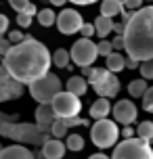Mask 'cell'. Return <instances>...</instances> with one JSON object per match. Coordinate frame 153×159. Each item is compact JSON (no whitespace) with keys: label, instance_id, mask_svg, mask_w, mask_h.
Listing matches in <instances>:
<instances>
[{"label":"cell","instance_id":"1","mask_svg":"<svg viewBox=\"0 0 153 159\" xmlns=\"http://www.w3.org/2000/svg\"><path fill=\"white\" fill-rule=\"evenodd\" d=\"M2 65L19 82L30 86L32 82L49 73L50 65H53V55L40 40L27 36L23 42L13 44V48L2 57Z\"/></svg>","mask_w":153,"mask_h":159},{"label":"cell","instance_id":"2","mask_svg":"<svg viewBox=\"0 0 153 159\" xmlns=\"http://www.w3.org/2000/svg\"><path fill=\"white\" fill-rule=\"evenodd\" d=\"M126 52L141 63L153 59V7L134 11L124 27Z\"/></svg>","mask_w":153,"mask_h":159},{"label":"cell","instance_id":"3","mask_svg":"<svg viewBox=\"0 0 153 159\" xmlns=\"http://www.w3.org/2000/svg\"><path fill=\"white\" fill-rule=\"evenodd\" d=\"M0 136L8 138V140H15L19 144H32V147H42V144L49 140V136H53L50 132L42 130L36 121H4L0 126Z\"/></svg>","mask_w":153,"mask_h":159},{"label":"cell","instance_id":"4","mask_svg":"<svg viewBox=\"0 0 153 159\" xmlns=\"http://www.w3.org/2000/svg\"><path fill=\"white\" fill-rule=\"evenodd\" d=\"M122 130L118 128L115 119H95V124L90 126V140L99 149H111L118 144Z\"/></svg>","mask_w":153,"mask_h":159},{"label":"cell","instance_id":"5","mask_svg":"<svg viewBox=\"0 0 153 159\" xmlns=\"http://www.w3.org/2000/svg\"><path fill=\"white\" fill-rule=\"evenodd\" d=\"M88 84L97 92V96L113 98V96L120 92V80H118V75L111 69H107V67H92V71L88 75Z\"/></svg>","mask_w":153,"mask_h":159},{"label":"cell","instance_id":"6","mask_svg":"<svg viewBox=\"0 0 153 159\" xmlns=\"http://www.w3.org/2000/svg\"><path fill=\"white\" fill-rule=\"evenodd\" d=\"M111 159H153V144L143 138H124L115 144Z\"/></svg>","mask_w":153,"mask_h":159},{"label":"cell","instance_id":"7","mask_svg":"<svg viewBox=\"0 0 153 159\" xmlns=\"http://www.w3.org/2000/svg\"><path fill=\"white\" fill-rule=\"evenodd\" d=\"M63 90V84H61V78L57 75V73H46V75H42L40 80H36L30 84V94L36 103H53V98H55L59 92Z\"/></svg>","mask_w":153,"mask_h":159},{"label":"cell","instance_id":"8","mask_svg":"<svg viewBox=\"0 0 153 159\" xmlns=\"http://www.w3.org/2000/svg\"><path fill=\"white\" fill-rule=\"evenodd\" d=\"M50 105H53V109H55L57 117H61V119L76 117V115H80V111H82L80 96L69 92V90H61V92L53 98Z\"/></svg>","mask_w":153,"mask_h":159},{"label":"cell","instance_id":"9","mask_svg":"<svg viewBox=\"0 0 153 159\" xmlns=\"http://www.w3.org/2000/svg\"><path fill=\"white\" fill-rule=\"evenodd\" d=\"M72 61L78 67H92V63L97 61L99 55V44H95L90 38H80L78 42H73L72 46Z\"/></svg>","mask_w":153,"mask_h":159},{"label":"cell","instance_id":"10","mask_svg":"<svg viewBox=\"0 0 153 159\" xmlns=\"http://www.w3.org/2000/svg\"><path fill=\"white\" fill-rule=\"evenodd\" d=\"M23 92H25V84L19 82L4 65L0 63V103H8V101L21 98Z\"/></svg>","mask_w":153,"mask_h":159},{"label":"cell","instance_id":"11","mask_svg":"<svg viewBox=\"0 0 153 159\" xmlns=\"http://www.w3.org/2000/svg\"><path fill=\"white\" fill-rule=\"evenodd\" d=\"M84 25V19L82 15L76 11V8H63L59 15H57V27L63 36H72V34H78Z\"/></svg>","mask_w":153,"mask_h":159},{"label":"cell","instance_id":"12","mask_svg":"<svg viewBox=\"0 0 153 159\" xmlns=\"http://www.w3.org/2000/svg\"><path fill=\"white\" fill-rule=\"evenodd\" d=\"M111 113H113V119H115L118 124H122V126H132V124L137 121V117H138L137 105L132 103V101H128V98L118 101V103L113 105Z\"/></svg>","mask_w":153,"mask_h":159},{"label":"cell","instance_id":"13","mask_svg":"<svg viewBox=\"0 0 153 159\" xmlns=\"http://www.w3.org/2000/svg\"><path fill=\"white\" fill-rule=\"evenodd\" d=\"M34 117H36V124H38L42 130H46V132H50L53 124L59 119L50 103H40V105H38V109H36V113H34Z\"/></svg>","mask_w":153,"mask_h":159},{"label":"cell","instance_id":"14","mask_svg":"<svg viewBox=\"0 0 153 159\" xmlns=\"http://www.w3.org/2000/svg\"><path fill=\"white\" fill-rule=\"evenodd\" d=\"M65 151H69V149H67V144L61 143V138H49L42 144L40 155L42 159H63Z\"/></svg>","mask_w":153,"mask_h":159},{"label":"cell","instance_id":"15","mask_svg":"<svg viewBox=\"0 0 153 159\" xmlns=\"http://www.w3.org/2000/svg\"><path fill=\"white\" fill-rule=\"evenodd\" d=\"M0 159H36L30 149H25V144H11V147H2Z\"/></svg>","mask_w":153,"mask_h":159},{"label":"cell","instance_id":"16","mask_svg":"<svg viewBox=\"0 0 153 159\" xmlns=\"http://www.w3.org/2000/svg\"><path fill=\"white\" fill-rule=\"evenodd\" d=\"M111 111H113V107L107 96H99L97 101L90 105V117L92 119H105Z\"/></svg>","mask_w":153,"mask_h":159},{"label":"cell","instance_id":"17","mask_svg":"<svg viewBox=\"0 0 153 159\" xmlns=\"http://www.w3.org/2000/svg\"><path fill=\"white\" fill-rule=\"evenodd\" d=\"M65 86H67L69 92H73V94H78V96H84L90 84H88V78H84V75H72Z\"/></svg>","mask_w":153,"mask_h":159},{"label":"cell","instance_id":"18","mask_svg":"<svg viewBox=\"0 0 153 159\" xmlns=\"http://www.w3.org/2000/svg\"><path fill=\"white\" fill-rule=\"evenodd\" d=\"M124 0H101V15L105 17H118L124 13Z\"/></svg>","mask_w":153,"mask_h":159},{"label":"cell","instance_id":"19","mask_svg":"<svg viewBox=\"0 0 153 159\" xmlns=\"http://www.w3.org/2000/svg\"><path fill=\"white\" fill-rule=\"evenodd\" d=\"M72 61V52L69 50H65V48H57L55 52H53V65L55 67H59V69H72L73 65Z\"/></svg>","mask_w":153,"mask_h":159},{"label":"cell","instance_id":"20","mask_svg":"<svg viewBox=\"0 0 153 159\" xmlns=\"http://www.w3.org/2000/svg\"><path fill=\"white\" fill-rule=\"evenodd\" d=\"M95 27H97V36H99V38H107V36H109V34L113 32L115 23H113V19H111V17L99 15L97 19H95Z\"/></svg>","mask_w":153,"mask_h":159},{"label":"cell","instance_id":"21","mask_svg":"<svg viewBox=\"0 0 153 159\" xmlns=\"http://www.w3.org/2000/svg\"><path fill=\"white\" fill-rule=\"evenodd\" d=\"M105 67H107V69H111L113 73H120V71H124V69H126V59H124V57L115 50V52H111V55L107 57Z\"/></svg>","mask_w":153,"mask_h":159},{"label":"cell","instance_id":"22","mask_svg":"<svg viewBox=\"0 0 153 159\" xmlns=\"http://www.w3.org/2000/svg\"><path fill=\"white\" fill-rule=\"evenodd\" d=\"M147 90H149V84H147L145 78L132 80V82L128 84V92H130V96H132V98H143Z\"/></svg>","mask_w":153,"mask_h":159},{"label":"cell","instance_id":"23","mask_svg":"<svg viewBox=\"0 0 153 159\" xmlns=\"http://www.w3.org/2000/svg\"><path fill=\"white\" fill-rule=\"evenodd\" d=\"M8 4L13 7V11H17V13H30V15H38V8H36V4L34 2H30V0H8Z\"/></svg>","mask_w":153,"mask_h":159},{"label":"cell","instance_id":"24","mask_svg":"<svg viewBox=\"0 0 153 159\" xmlns=\"http://www.w3.org/2000/svg\"><path fill=\"white\" fill-rule=\"evenodd\" d=\"M38 23L42 25V27H50L53 23H57V15L50 11V8H42V11H38Z\"/></svg>","mask_w":153,"mask_h":159},{"label":"cell","instance_id":"25","mask_svg":"<svg viewBox=\"0 0 153 159\" xmlns=\"http://www.w3.org/2000/svg\"><path fill=\"white\" fill-rule=\"evenodd\" d=\"M137 136L147 140V143H151L153 140V121H141L137 128Z\"/></svg>","mask_w":153,"mask_h":159},{"label":"cell","instance_id":"26","mask_svg":"<svg viewBox=\"0 0 153 159\" xmlns=\"http://www.w3.org/2000/svg\"><path fill=\"white\" fill-rule=\"evenodd\" d=\"M65 144H67L69 151H82L84 149V138H82V134H69Z\"/></svg>","mask_w":153,"mask_h":159},{"label":"cell","instance_id":"27","mask_svg":"<svg viewBox=\"0 0 153 159\" xmlns=\"http://www.w3.org/2000/svg\"><path fill=\"white\" fill-rule=\"evenodd\" d=\"M67 130H69V128H67V124H65V119H57L55 124H53V128H50V134L55 136V138H63L65 134H67Z\"/></svg>","mask_w":153,"mask_h":159},{"label":"cell","instance_id":"28","mask_svg":"<svg viewBox=\"0 0 153 159\" xmlns=\"http://www.w3.org/2000/svg\"><path fill=\"white\" fill-rule=\"evenodd\" d=\"M113 50H115V48H113V42H109V40H105V38L99 42V55H101V57H105V59H107Z\"/></svg>","mask_w":153,"mask_h":159},{"label":"cell","instance_id":"29","mask_svg":"<svg viewBox=\"0 0 153 159\" xmlns=\"http://www.w3.org/2000/svg\"><path fill=\"white\" fill-rule=\"evenodd\" d=\"M141 75L145 80H153V59H149V61H143L141 63Z\"/></svg>","mask_w":153,"mask_h":159},{"label":"cell","instance_id":"30","mask_svg":"<svg viewBox=\"0 0 153 159\" xmlns=\"http://www.w3.org/2000/svg\"><path fill=\"white\" fill-rule=\"evenodd\" d=\"M143 109L149 113H153V86H149V90L143 96Z\"/></svg>","mask_w":153,"mask_h":159},{"label":"cell","instance_id":"31","mask_svg":"<svg viewBox=\"0 0 153 159\" xmlns=\"http://www.w3.org/2000/svg\"><path fill=\"white\" fill-rule=\"evenodd\" d=\"M65 124H67V128H78V126H90L88 119L80 117V115H76V117H67L65 119Z\"/></svg>","mask_w":153,"mask_h":159},{"label":"cell","instance_id":"32","mask_svg":"<svg viewBox=\"0 0 153 159\" xmlns=\"http://www.w3.org/2000/svg\"><path fill=\"white\" fill-rule=\"evenodd\" d=\"M32 19H34V15H30V13H17V25L19 27H30Z\"/></svg>","mask_w":153,"mask_h":159},{"label":"cell","instance_id":"33","mask_svg":"<svg viewBox=\"0 0 153 159\" xmlns=\"http://www.w3.org/2000/svg\"><path fill=\"white\" fill-rule=\"evenodd\" d=\"M80 34H82V38H92V36L97 34V27H95V23H84Z\"/></svg>","mask_w":153,"mask_h":159},{"label":"cell","instance_id":"34","mask_svg":"<svg viewBox=\"0 0 153 159\" xmlns=\"http://www.w3.org/2000/svg\"><path fill=\"white\" fill-rule=\"evenodd\" d=\"M27 38L23 32H19V30H13V32H8V40L13 42V44H19V42H23Z\"/></svg>","mask_w":153,"mask_h":159},{"label":"cell","instance_id":"35","mask_svg":"<svg viewBox=\"0 0 153 159\" xmlns=\"http://www.w3.org/2000/svg\"><path fill=\"white\" fill-rule=\"evenodd\" d=\"M11 48H13V42L8 38H4V36H0V57H4Z\"/></svg>","mask_w":153,"mask_h":159},{"label":"cell","instance_id":"36","mask_svg":"<svg viewBox=\"0 0 153 159\" xmlns=\"http://www.w3.org/2000/svg\"><path fill=\"white\" fill-rule=\"evenodd\" d=\"M113 48L115 50H126V40H124V34H115V38L111 40Z\"/></svg>","mask_w":153,"mask_h":159},{"label":"cell","instance_id":"37","mask_svg":"<svg viewBox=\"0 0 153 159\" xmlns=\"http://www.w3.org/2000/svg\"><path fill=\"white\" fill-rule=\"evenodd\" d=\"M124 7L128 11H138V8H143V0H124Z\"/></svg>","mask_w":153,"mask_h":159},{"label":"cell","instance_id":"38","mask_svg":"<svg viewBox=\"0 0 153 159\" xmlns=\"http://www.w3.org/2000/svg\"><path fill=\"white\" fill-rule=\"evenodd\" d=\"M19 119V113H4L0 111V126L4 124V121H17Z\"/></svg>","mask_w":153,"mask_h":159},{"label":"cell","instance_id":"39","mask_svg":"<svg viewBox=\"0 0 153 159\" xmlns=\"http://www.w3.org/2000/svg\"><path fill=\"white\" fill-rule=\"evenodd\" d=\"M8 32V17L0 13V36H4Z\"/></svg>","mask_w":153,"mask_h":159},{"label":"cell","instance_id":"40","mask_svg":"<svg viewBox=\"0 0 153 159\" xmlns=\"http://www.w3.org/2000/svg\"><path fill=\"white\" fill-rule=\"evenodd\" d=\"M141 67V61L138 59H134V57H128L126 59V69H138Z\"/></svg>","mask_w":153,"mask_h":159},{"label":"cell","instance_id":"41","mask_svg":"<svg viewBox=\"0 0 153 159\" xmlns=\"http://www.w3.org/2000/svg\"><path fill=\"white\" fill-rule=\"evenodd\" d=\"M67 2H73V4H78V7H88V4H95L99 0H67Z\"/></svg>","mask_w":153,"mask_h":159},{"label":"cell","instance_id":"42","mask_svg":"<svg viewBox=\"0 0 153 159\" xmlns=\"http://www.w3.org/2000/svg\"><path fill=\"white\" fill-rule=\"evenodd\" d=\"M122 136H124V138H134V130H132V126H124Z\"/></svg>","mask_w":153,"mask_h":159},{"label":"cell","instance_id":"43","mask_svg":"<svg viewBox=\"0 0 153 159\" xmlns=\"http://www.w3.org/2000/svg\"><path fill=\"white\" fill-rule=\"evenodd\" d=\"M88 159H111V157H107L105 153H95V155H90Z\"/></svg>","mask_w":153,"mask_h":159},{"label":"cell","instance_id":"44","mask_svg":"<svg viewBox=\"0 0 153 159\" xmlns=\"http://www.w3.org/2000/svg\"><path fill=\"white\" fill-rule=\"evenodd\" d=\"M67 0H50V4H55V7H63Z\"/></svg>","mask_w":153,"mask_h":159},{"label":"cell","instance_id":"45","mask_svg":"<svg viewBox=\"0 0 153 159\" xmlns=\"http://www.w3.org/2000/svg\"><path fill=\"white\" fill-rule=\"evenodd\" d=\"M0 151H2V144H0Z\"/></svg>","mask_w":153,"mask_h":159},{"label":"cell","instance_id":"46","mask_svg":"<svg viewBox=\"0 0 153 159\" xmlns=\"http://www.w3.org/2000/svg\"><path fill=\"white\" fill-rule=\"evenodd\" d=\"M151 144H153V140H151Z\"/></svg>","mask_w":153,"mask_h":159},{"label":"cell","instance_id":"47","mask_svg":"<svg viewBox=\"0 0 153 159\" xmlns=\"http://www.w3.org/2000/svg\"><path fill=\"white\" fill-rule=\"evenodd\" d=\"M151 2H153V0H151Z\"/></svg>","mask_w":153,"mask_h":159}]
</instances>
